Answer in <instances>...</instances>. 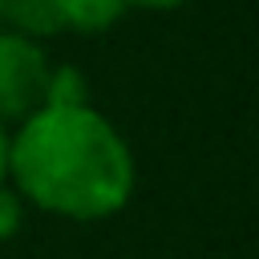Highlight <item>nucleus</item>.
I'll return each mask as SVG.
<instances>
[{"label":"nucleus","mask_w":259,"mask_h":259,"mask_svg":"<svg viewBox=\"0 0 259 259\" xmlns=\"http://www.w3.org/2000/svg\"><path fill=\"white\" fill-rule=\"evenodd\" d=\"M4 174H8V138L0 130V186H4Z\"/></svg>","instance_id":"nucleus-8"},{"label":"nucleus","mask_w":259,"mask_h":259,"mask_svg":"<svg viewBox=\"0 0 259 259\" xmlns=\"http://www.w3.org/2000/svg\"><path fill=\"white\" fill-rule=\"evenodd\" d=\"M45 53L20 32H0V117H32L45 109Z\"/></svg>","instance_id":"nucleus-2"},{"label":"nucleus","mask_w":259,"mask_h":259,"mask_svg":"<svg viewBox=\"0 0 259 259\" xmlns=\"http://www.w3.org/2000/svg\"><path fill=\"white\" fill-rule=\"evenodd\" d=\"M85 77L73 65L49 69V85H45V109H85Z\"/></svg>","instance_id":"nucleus-5"},{"label":"nucleus","mask_w":259,"mask_h":259,"mask_svg":"<svg viewBox=\"0 0 259 259\" xmlns=\"http://www.w3.org/2000/svg\"><path fill=\"white\" fill-rule=\"evenodd\" d=\"M4 16L16 24L20 36H53L65 28V4L61 0H4Z\"/></svg>","instance_id":"nucleus-3"},{"label":"nucleus","mask_w":259,"mask_h":259,"mask_svg":"<svg viewBox=\"0 0 259 259\" xmlns=\"http://www.w3.org/2000/svg\"><path fill=\"white\" fill-rule=\"evenodd\" d=\"M61 4H65V24L81 32H101L125 12V0H61Z\"/></svg>","instance_id":"nucleus-4"},{"label":"nucleus","mask_w":259,"mask_h":259,"mask_svg":"<svg viewBox=\"0 0 259 259\" xmlns=\"http://www.w3.org/2000/svg\"><path fill=\"white\" fill-rule=\"evenodd\" d=\"M16 231H20V198L0 186V243L12 239Z\"/></svg>","instance_id":"nucleus-6"},{"label":"nucleus","mask_w":259,"mask_h":259,"mask_svg":"<svg viewBox=\"0 0 259 259\" xmlns=\"http://www.w3.org/2000/svg\"><path fill=\"white\" fill-rule=\"evenodd\" d=\"M125 4H138V8H178L182 0H125Z\"/></svg>","instance_id":"nucleus-7"},{"label":"nucleus","mask_w":259,"mask_h":259,"mask_svg":"<svg viewBox=\"0 0 259 259\" xmlns=\"http://www.w3.org/2000/svg\"><path fill=\"white\" fill-rule=\"evenodd\" d=\"M0 20H4V0H0Z\"/></svg>","instance_id":"nucleus-9"},{"label":"nucleus","mask_w":259,"mask_h":259,"mask_svg":"<svg viewBox=\"0 0 259 259\" xmlns=\"http://www.w3.org/2000/svg\"><path fill=\"white\" fill-rule=\"evenodd\" d=\"M20 190L65 219H105L134 190V158L121 134L85 109H36L8 142Z\"/></svg>","instance_id":"nucleus-1"}]
</instances>
